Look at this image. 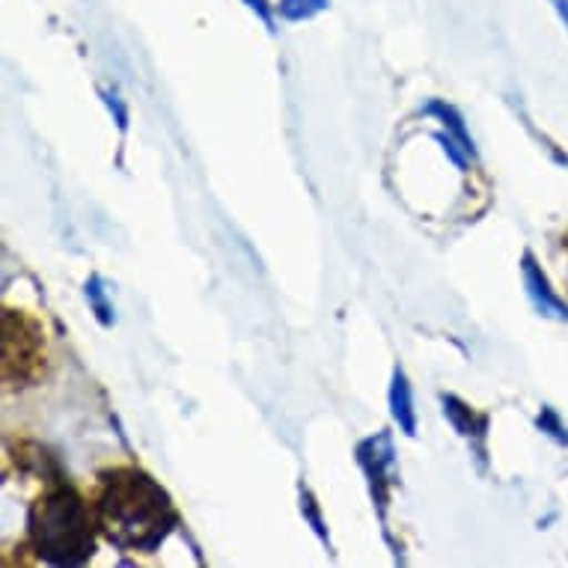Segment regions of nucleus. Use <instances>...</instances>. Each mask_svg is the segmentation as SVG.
I'll return each mask as SVG.
<instances>
[{"instance_id": "obj_7", "label": "nucleus", "mask_w": 568, "mask_h": 568, "mask_svg": "<svg viewBox=\"0 0 568 568\" xmlns=\"http://www.w3.org/2000/svg\"><path fill=\"white\" fill-rule=\"evenodd\" d=\"M280 19L286 21H304L327 10V0H280Z\"/></svg>"}, {"instance_id": "obj_1", "label": "nucleus", "mask_w": 568, "mask_h": 568, "mask_svg": "<svg viewBox=\"0 0 568 568\" xmlns=\"http://www.w3.org/2000/svg\"><path fill=\"white\" fill-rule=\"evenodd\" d=\"M95 509L104 536L116 548L140 554H152L176 524V509L170 504L168 491L150 474L134 467H120L102 476V494Z\"/></svg>"}, {"instance_id": "obj_8", "label": "nucleus", "mask_w": 568, "mask_h": 568, "mask_svg": "<svg viewBox=\"0 0 568 568\" xmlns=\"http://www.w3.org/2000/svg\"><path fill=\"white\" fill-rule=\"evenodd\" d=\"M87 301H90V307L95 310V316H99V322L102 325H111L113 322V307L108 304V298H104V290H102V280L93 277L90 283H87Z\"/></svg>"}, {"instance_id": "obj_4", "label": "nucleus", "mask_w": 568, "mask_h": 568, "mask_svg": "<svg viewBox=\"0 0 568 568\" xmlns=\"http://www.w3.org/2000/svg\"><path fill=\"white\" fill-rule=\"evenodd\" d=\"M521 271H524V290H527V298L532 301V307L539 310L541 316L557 318V322H566L568 304L559 298L557 292L550 290L548 274L541 271V265H536V260H532L530 251L524 253Z\"/></svg>"}, {"instance_id": "obj_6", "label": "nucleus", "mask_w": 568, "mask_h": 568, "mask_svg": "<svg viewBox=\"0 0 568 568\" xmlns=\"http://www.w3.org/2000/svg\"><path fill=\"white\" fill-rule=\"evenodd\" d=\"M426 113H432V116H440V122L447 125L449 134H453V138L458 140V146H462V150H465L467 155H474V152H476V150H474V140H470V134H467V129H465V122H462V116H458V113L453 111L449 104L432 102V104H426Z\"/></svg>"}, {"instance_id": "obj_11", "label": "nucleus", "mask_w": 568, "mask_h": 568, "mask_svg": "<svg viewBox=\"0 0 568 568\" xmlns=\"http://www.w3.org/2000/svg\"><path fill=\"white\" fill-rule=\"evenodd\" d=\"M554 7H557V12L562 16V21H566V28H568V0H550Z\"/></svg>"}, {"instance_id": "obj_5", "label": "nucleus", "mask_w": 568, "mask_h": 568, "mask_svg": "<svg viewBox=\"0 0 568 568\" xmlns=\"http://www.w3.org/2000/svg\"><path fill=\"white\" fill-rule=\"evenodd\" d=\"M390 410L393 419L399 423V429L405 432V435H417V417H414V408H410V387L402 373L393 375Z\"/></svg>"}, {"instance_id": "obj_2", "label": "nucleus", "mask_w": 568, "mask_h": 568, "mask_svg": "<svg viewBox=\"0 0 568 568\" xmlns=\"http://www.w3.org/2000/svg\"><path fill=\"white\" fill-rule=\"evenodd\" d=\"M28 532L33 550L51 566H81L95 550L84 497L69 485H54L39 497L30 509Z\"/></svg>"}, {"instance_id": "obj_9", "label": "nucleus", "mask_w": 568, "mask_h": 568, "mask_svg": "<svg viewBox=\"0 0 568 568\" xmlns=\"http://www.w3.org/2000/svg\"><path fill=\"white\" fill-rule=\"evenodd\" d=\"M539 426H541V432L548 429L550 438H557L559 444H568V435H562L566 429L559 426V419H557V414H554V410H545V414H541Z\"/></svg>"}, {"instance_id": "obj_3", "label": "nucleus", "mask_w": 568, "mask_h": 568, "mask_svg": "<svg viewBox=\"0 0 568 568\" xmlns=\"http://www.w3.org/2000/svg\"><path fill=\"white\" fill-rule=\"evenodd\" d=\"M45 366V343L33 318L19 310L3 313V378L16 384L33 382Z\"/></svg>"}, {"instance_id": "obj_10", "label": "nucleus", "mask_w": 568, "mask_h": 568, "mask_svg": "<svg viewBox=\"0 0 568 568\" xmlns=\"http://www.w3.org/2000/svg\"><path fill=\"white\" fill-rule=\"evenodd\" d=\"M244 3H247V7H251V10L256 12L262 21H265V24H268V30H274V19H271L268 0H244Z\"/></svg>"}]
</instances>
